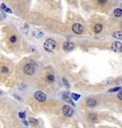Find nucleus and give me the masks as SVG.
Here are the masks:
<instances>
[{"label": "nucleus", "mask_w": 122, "mask_h": 128, "mask_svg": "<svg viewBox=\"0 0 122 128\" xmlns=\"http://www.w3.org/2000/svg\"><path fill=\"white\" fill-rule=\"evenodd\" d=\"M44 48H45V49L47 52H51L56 48V42H55V40H53L51 38L47 39L46 42H45V44H44Z\"/></svg>", "instance_id": "nucleus-1"}, {"label": "nucleus", "mask_w": 122, "mask_h": 128, "mask_svg": "<svg viewBox=\"0 0 122 128\" xmlns=\"http://www.w3.org/2000/svg\"><path fill=\"white\" fill-rule=\"evenodd\" d=\"M24 72L27 75H33L35 72V67L32 64H27L24 66Z\"/></svg>", "instance_id": "nucleus-2"}, {"label": "nucleus", "mask_w": 122, "mask_h": 128, "mask_svg": "<svg viewBox=\"0 0 122 128\" xmlns=\"http://www.w3.org/2000/svg\"><path fill=\"white\" fill-rule=\"evenodd\" d=\"M34 97H35V99H36L38 102H41V103L47 101V95H46L44 92H42V91H37V92L34 94Z\"/></svg>", "instance_id": "nucleus-3"}, {"label": "nucleus", "mask_w": 122, "mask_h": 128, "mask_svg": "<svg viewBox=\"0 0 122 128\" xmlns=\"http://www.w3.org/2000/svg\"><path fill=\"white\" fill-rule=\"evenodd\" d=\"M72 30H73V32H75L76 34H81V33L83 32V27H82V25H80V23H76V24L73 25Z\"/></svg>", "instance_id": "nucleus-4"}, {"label": "nucleus", "mask_w": 122, "mask_h": 128, "mask_svg": "<svg viewBox=\"0 0 122 128\" xmlns=\"http://www.w3.org/2000/svg\"><path fill=\"white\" fill-rule=\"evenodd\" d=\"M62 113H63V115L66 116V117H71V116L73 115V113H74V110H73L72 107H70L69 105H64V106L62 107Z\"/></svg>", "instance_id": "nucleus-5"}, {"label": "nucleus", "mask_w": 122, "mask_h": 128, "mask_svg": "<svg viewBox=\"0 0 122 128\" xmlns=\"http://www.w3.org/2000/svg\"><path fill=\"white\" fill-rule=\"evenodd\" d=\"M112 49L114 51L116 52H121L122 50V43L121 41H117V42H114L113 45H112Z\"/></svg>", "instance_id": "nucleus-6"}, {"label": "nucleus", "mask_w": 122, "mask_h": 128, "mask_svg": "<svg viewBox=\"0 0 122 128\" xmlns=\"http://www.w3.org/2000/svg\"><path fill=\"white\" fill-rule=\"evenodd\" d=\"M74 48H75V45H74L72 42H65V43L62 45V49H63L64 51H70V50H72Z\"/></svg>", "instance_id": "nucleus-7"}, {"label": "nucleus", "mask_w": 122, "mask_h": 128, "mask_svg": "<svg viewBox=\"0 0 122 128\" xmlns=\"http://www.w3.org/2000/svg\"><path fill=\"white\" fill-rule=\"evenodd\" d=\"M86 104H87V106H89V107H94V106L97 104V101L94 100V99H88V100L86 101Z\"/></svg>", "instance_id": "nucleus-8"}, {"label": "nucleus", "mask_w": 122, "mask_h": 128, "mask_svg": "<svg viewBox=\"0 0 122 128\" xmlns=\"http://www.w3.org/2000/svg\"><path fill=\"white\" fill-rule=\"evenodd\" d=\"M112 36H113L114 38H117V39H120V40H121V38H122V32H121V30H117V31H115V32H113Z\"/></svg>", "instance_id": "nucleus-9"}, {"label": "nucleus", "mask_w": 122, "mask_h": 128, "mask_svg": "<svg viewBox=\"0 0 122 128\" xmlns=\"http://www.w3.org/2000/svg\"><path fill=\"white\" fill-rule=\"evenodd\" d=\"M101 30H102V26H101L100 24H97V25H95V32L99 33Z\"/></svg>", "instance_id": "nucleus-10"}, {"label": "nucleus", "mask_w": 122, "mask_h": 128, "mask_svg": "<svg viewBox=\"0 0 122 128\" xmlns=\"http://www.w3.org/2000/svg\"><path fill=\"white\" fill-rule=\"evenodd\" d=\"M114 14H115L117 17H121L122 10L121 9H116V10H115V11H114Z\"/></svg>", "instance_id": "nucleus-11"}, {"label": "nucleus", "mask_w": 122, "mask_h": 128, "mask_svg": "<svg viewBox=\"0 0 122 128\" xmlns=\"http://www.w3.org/2000/svg\"><path fill=\"white\" fill-rule=\"evenodd\" d=\"M62 97H63V100H64V101L68 102V103H71L72 105H74V104H75V103H73V102H72V101H71V100L68 98V96H66L65 94H63V96H62Z\"/></svg>", "instance_id": "nucleus-12"}, {"label": "nucleus", "mask_w": 122, "mask_h": 128, "mask_svg": "<svg viewBox=\"0 0 122 128\" xmlns=\"http://www.w3.org/2000/svg\"><path fill=\"white\" fill-rule=\"evenodd\" d=\"M1 8H2V9L5 10V11H7V12H9V13H11V10H10L9 9H8V8H7V7H6L4 4H2V5H1Z\"/></svg>", "instance_id": "nucleus-13"}, {"label": "nucleus", "mask_w": 122, "mask_h": 128, "mask_svg": "<svg viewBox=\"0 0 122 128\" xmlns=\"http://www.w3.org/2000/svg\"><path fill=\"white\" fill-rule=\"evenodd\" d=\"M29 123L32 124V125H37L38 124V122L35 119H29Z\"/></svg>", "instance_id": "nucleus-14"}, {"label": "nucleus", "mask_w": 122, "mask_h": 128, "mask_svg": "<svg viewBox=\"0 0 122 128\" xmlns=\"http://www.w3.org/2000/svg\"><path fill=\"white\" fill-rule=\"evenodd\" d=\"M71 97H72V99L75 100V101H77V100L80 99V95H79V94H75V93H73V94L71 95Z\"/></svg>", "instance_id": "nucleus-15"}, {"label": "nucleus", "mask_w": 122, "mask_h": 128, "mask_svg": "<svg viewBox=\"0 0 122 128\" xmlns=\"http://www.w3.org/2000/svg\"><path fill=\"white\" fill-rule=\"evenodd\" d=\"M89 119L92 120V121H95V120L97 119V115H95V114H90V115H89Z\"/></svg>", "instance_id": "nucleus-16"}, {"label": "nucleus", "mask_w": 122, "mask_h": 128, "mask_svg": "<svg viewBox=\"0 0 122 128\" xmlns=\"http://www.w3.org/2000/svg\"><path fill=\"white\" fill-rule=\"evenodd\" d=\"M47 80H48L49 82H53V81H54V76H53V75H48V76H47Z\"/></svg>", "instance_id": "nucleus-17"}, {"label": "nucleus", "mask_w": 122, "mask_h": 128, "mask_svg": "<svg viewBox=\"0 0 122 128\" xmlns=\"http://www.w3.org/2000/svg\"><path fill=\"white\" fill-rule=\"evenodd\" d=\"M118 90H121V87H115L113 89H110L109 91L110 92H115V91H118Z\"/></svg>", "instance_id": "nucleus-18"}, {"label": "nucleus", "mask_w": 122, "mask_h": 128, "mask_svg": "<svg viewBox=\"0 0 122 128\" xmlns=\"http://www.w3.org/2000/svg\"><path fill=\"white\" fill-rule=\"evenodd\" d=\"M16 39H17L16 36H11V37H10V42H11V43H15V42H16Z\"/></svg>", "instance_id": "nucleus-19"}, {"label": "nucleus", "mask_w": 122, "mask_h": 128, "mask_svg": "<svg viewBox=\"0 0 122 128\" xmlns=\"http://www.w3.org/2000/svg\"><path fill=\"white\" fill-rule=\"evenodd\" d=\"M8 71H9L8 67H6V66H3V67H2V72H4V73H7Z\"/></svg>", "instance_id": "nucleus-20"}, {"label": "nucleus", "mask_w": 122, "mask_h": 128, "mask_svg": "<svg viewBox=\"0 0 122 128\" xmlns=\"http://www.w3.org/2000/svg\"><path fill=\"white\" fill-rule=\"evenodd\" d=\"M117 98H118V99H119L120 101L122 100V91H121V90H120V92H119V93L117 94Z\"/></svg>", "instance_id": "nucleus-21"}, {"label": "nucleus", "mask_w": 122, "mask_h": 128, "mask_svg": "<svg viewBox=\"0 0 122 128\" xmlns=\"http://www.w3.org/2000/svg\"><path fill=\"white\" fill-rule=\"evenodd\" d=\"M98 2L99 3V4H104V3H106V0H98Z\"/></svg>", "instance_id": "nucleus-22"}, {"label": "nucleus", "mask_w": 122, "mask_h": 128, "mask_svg": "<svg viewBox=\"0 0 122 128\" xmlns=\"http://www.w3.org/2000/svg\"><path fill=\"white\" fill-rule=\"evenodd\" d=\"M63 83H64V84H65V86H67V87H69V84H68V83L66 82V80H65V79H63Z\"/></svg>", "instance_id": "nucleus-23"}, {"label": "nucleus", "mask_w": 122, "mask_h": 128, "mask_svg": "<svg viewBox=\"0 0 122 128\" xmlns=\"http://www.w3.org/2000/svg\"><path fill=\"white\" fill-rule=\"evenodd\" d=\"M19 116H20L21 118H23V119H25V114H24V113H22V112H20V113H19Z\"/></svg>", "instance_id": "nucleus-24"}]
</instances>
